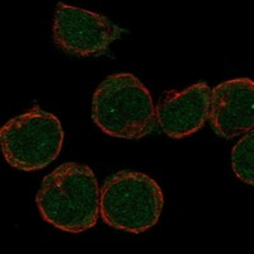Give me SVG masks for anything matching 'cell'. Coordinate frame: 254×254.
<instances>
[{
	"label": "cell",
	"mask_w": 254,
	"mask_h": 254,
	"mask_svg": "<svg viewBox=\"0 0 254 254\" xmlns=\"http://www.w3.org/2000/svg\"><path fill=\"white\" fill-rule=\"evenodd\" d=\"M36 205L42 219L59 230H89L98 221L101 207L97 177L88 165L64 163L44 178Z\"/></svg>",
	"instance_id": "cell-1"
},
{
	"label": "cell",
	"mask_w": 254,
	"mask_h": 254,
	"mask_svg": "<svg viewBox=\"0 0 254 254\" xmlns=\"http://www.w3.org/2000/svg\"><path fill=\"white\" fill-rule=\"evenodd\" d=\"M92 119L104 133L117 139L139 140L160 132L150 92L128 72L107 76L97 87Z\"/></svg>",
	"instance_id": "cell-2"
},
{
	"label": "cell",
	"mask_w": 254,
	"mask_h": 254,
	"mask_svg": "<svg viewBox=\"0 0 254 254\" xmlns=\"http://www.w3.org/2000/svg\"><path fill=\"white\" fill-rule=\"evenodd\" d=\"M164 194L151 177L121 171L104 181L99 214L111 228L140 234L153 228L163 211Z\"/></svg>",
	"instance_id": "cell-3"
},
{
	"label": "cell",
	"mask_w": 254,
	"mask_h": 254,
	"mask_svg": "<svg viewBox=\"0 0 254 254\" xmlns=\"http://www.w3.org/2000/svg\"><path fill=\"white\" fill-rule=\"evenodd\" d=\"M0 142L4 159L10 167L24 172L40 171L60 154L63 126L55 115L35 106L0 128Z\"/></svg>",
	"instance_id": "cell-4"
},
{
	"label": "cell",
	"mask_w": 254,
	"mask_h": 254,
	"mask_svg": "<svg viewBox=\"0 0 254 254\" xmlns=\"http://www.w3.org/2000/svg\"><path fill=\"white\" fill-rule=\"evenodd\" d=\"M54 42L66 55L101 58L110 55L112 42L121 40L128 31L106 15L58 3L54 15Z\"/></svg>",
	"instance_id": "cell-5"
},
{
	"label": "cell",
	"mask_w": 254,
	"mask_h": 254,
	"mask_svg": "<svg viewBox=\"0 0 254 254\" xmlns=\"http://www.w3.org/2000/svg\"><path fill=\"white\" fill-rule=\"evenodd\" d=\"M208 120L211 128L222 139H234L253 130V80L233 79L222 81L211 89Z\"/></svg>",
	"instance_id": "cell-6"
},
{
	"label": "cell",
	"mask_w": 254,
	"mask_h": 254,
	"mask_svg": "<svg viewBox=\"0 0 254 254\" xmlns=\"http://www.w3.org/2000/svg\"><path fill=\"white\" fill-rule=\"evenodd\" d=\"M210 95L211 88L206 81H198L181 92L164 93L156 107L160 131L178 140L201 130L208 120Z\"/></svg>",
	"instance_id": "cell-7"
},
{
	"label": "cell",
	"mask_w": 254,
	"mask_h": 254,
	"mask_svg": "<svg viewBox=\"0 0 254 254\" xmlns=\"http://www.w3.org/2000/svg\"><path fill=\"white\" fill-rule=\"evenodd\" d=\"M254 132H247L235 144L231 151V164L234 173L242 182L254 185Z\"/></svg>",
	"instance_id": "cell-8"
}]
</instances>
